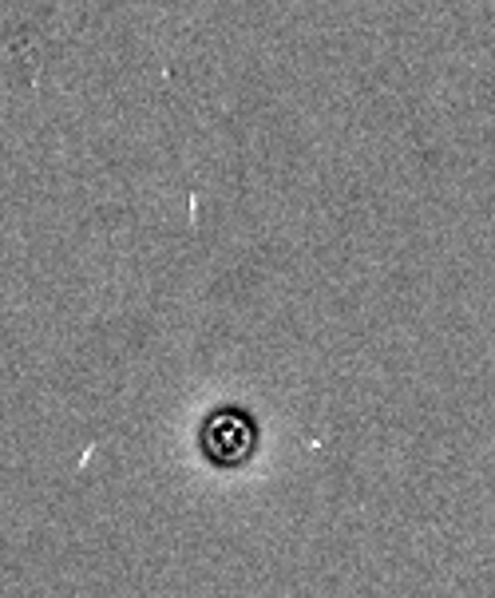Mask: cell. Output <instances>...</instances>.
Segmentation results:
<instances>
[{"label":"cell","instance_id":"1","mask_svg":"<svg viewBox=\"0 0 495 598\" xmlns=\"http://www.w3.org/2000/svg\"><path fill=\"white\" fill-rule=\"evenodd\" d=\"M207 444H210V456H218V460H222V452H227V444H230V460H242V456L250 452L246 421H242V416H234V413H222L215 421V428H210Z\"/></svg>","mask_w":495,"mask_h":598}]
</instances>
